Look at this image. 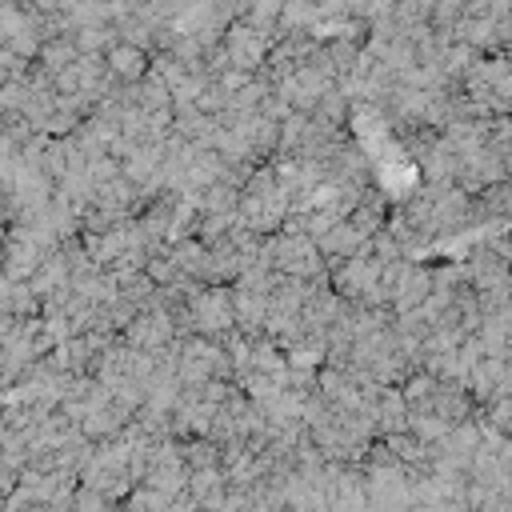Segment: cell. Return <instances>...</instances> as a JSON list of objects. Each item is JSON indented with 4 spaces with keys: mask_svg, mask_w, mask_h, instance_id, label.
Instances as JSON below:
<instances>
[{
    "mask_svg": "<svg viewBox=\"0 0 512 512\" xmlns=\"http://www.w3.org/2000/svg\"><path fill=\"white\" fill-rule=\"evenodd\" d=\"M104 60H108L112 76L124 80V84H140L152 72V60H148L144 44H136V40H112L104 48Z\"/></svg>",
    "mask_w": 512,
    "mask_h": 512,
    "instance_id": "cell-1",
    "label": "cell"
}]
</instances>
